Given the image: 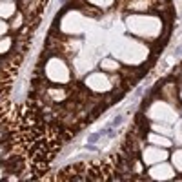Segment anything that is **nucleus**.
<instances>
[{
    "instance_id": "7ed1b4c3",
    "label": "nucleus",
    "mask_w": 182,
    "mask_h": 182,
    "mask_svg": "<svg viewBox=\"0 0 182 182\" xmlns=\"http://www.w3.org/2000/svg\"><path fill=\"white\" fill-rule=\"evenodd\" d=\"M118 124H122V115H117V117L113 118V124H111V126H113V128H117Z\"/></svg>"
},
{
    "instance_id": "f257e3e1",
    "label": "nucleus",
    "mask_w": 182,
    "mask_h": 182,
    "mask_svg": "<svg viewBox=\"0 0 182 182\" xmlns=\"http://www.w3.org/2000/svg\"><path fill=\"white\" fill-rule=\"evenodd\" d=\"M102 68H109L108 71H118V69H120V68H118V64H117V62H113L111 58H108V60H104V62H102Z\"/></svg>"
},
{
    "instance_id": "f03ea898",
    "label": "nucleus",
    "mask_w": 182,
    "mask_h": 182,
    "mask_svg": "<svg viewBox=\"0 0 182 182\" xmlns=\"http://www.w3.org/2000/svg\"><path fill=\"white\" fill-rule=\"evenodd\" d=\"M100 137H102V133H100V131H98V133H93V135L89 137V142H91V144H95V142H97Z\"/></svg>"
}]
</instances>
